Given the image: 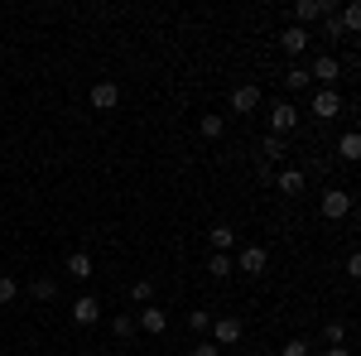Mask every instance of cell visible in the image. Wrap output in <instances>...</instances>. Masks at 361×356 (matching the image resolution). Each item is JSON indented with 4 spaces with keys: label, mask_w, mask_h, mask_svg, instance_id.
Instances as JSON below:
<instances>
[{
    "label": "cell",
    "mask_w": 361,
    "mask_h": 356,
    "mask_svg": "<svg viewBox=\"0 0 361 356\" xmlns=\"http://www.w3.org/2000/svg\"><path fill=\"white\" fill-rule=\"evenodd\" d=\"M342 78V63L333 54H318L313 58V68H308V82H323V92H333V82Z\"/></svg>",
    "instance_id": "cell-1"
},
{
    "label": "cell",
    "mask_w": 361,
    "mask_h": 356,
    "mask_svg": "<svg viewBox=\"0 0 361 356\" xmlns=\"http://www.w3.org/2000/svg\"><path fill=\"white\" fill-rule=\"evenodd\" d=\"M318 212L328 221H342L347 212H352V192H342V188H328L323 197H318Z\"/></svg>",
    "instance_id": "cell-2"
},
{
    "label": "cell",
    "mask_w": 361,
    "mask_h": 356,
    "mask_svg": "<svg viewBox=\"0 0 361 356\" xmlns=\"http://www.w3.org/2000/svg\"><path fill=\"white\" fill-rule=\"evenodd\" d=\"M265 102V92H260V82H241L236 92H231V111L236 116H250V111Z\"/></svg>",
    "instance_id": "cell-3"
},
{
    "label": "cell",
    "mask_w": 361,
    "mask_h": 356,
    "mask_svg": "<svg viewBox=\"0 0 361 356\" xmlns=\"http://www.w3.org/2000/svg\"><path fill=\"white\" fill-rule=\"evenodd\" d=\"M241 332V318H212V347H236Z\"/></svg>",
    "instance_id": "cell-4"
},
{
    "label": "cell",
    "mask_w": 361,
    "mask_h": 356,
    "mask_svg": "<svg viewBox=\"0 0 361 356\" xmlns=\"http://www.w3.org/2000/svg\"><path fill=\"white\" fill-rule=\"evenodd\" d=\"M236 270H246V274H265V265H270V250L265 246H241V255L231 260Z\"/></svg>",
    "instance_id": "cell-5"
},
{
    "label": "cell",
    "mask_w": 361,
    "mask_h": 356,
    "mask_svg": "<svg viewBox=\"0 0 361 356\" xmlns=\"http://www.w3.org/2000/svg\"><path fill=\"white\" fill-rule=\"evenodd\" d=\"M73 323H78V328H92V323H102V299H97V294H82V299L73 303Z\"/></svg>",
    "instance_id": "cell-6"
},
{
    "label": "cell",
    "mask_w": 361,
    "mask_h": 356,
    "mask_svg": "<svg viewBox=\"0 0 361 356\" xmlns=\"http://www.w3.org/2000/svg\"><path fill=\"white\" fill-rule=\"evenodd\" d=\"M135 328H145L149 337H159V332H169V313L164 308H154V303H145L135 313Z\"/></svg>",
    "instance_id": "cell-7"
},
{
    "label": "cell",
    "mask_w": 361,
    "mask_h": 356,
    "mask_svg": "<svg viewBox=\"0 0 361 356\" xmlns=\"http://www.w3.org/2000/svg\"><path fill=\"white\" fill-rule=\"evenodd\" d=\"M92 106H97V111H116V106H121V87H116L111 78H102V82L92 87Z\"/></svg>",
    "instance_id": "cell-8"
},
{
    "label": "cell",
    "mask_w": 361,
    "mask_h": 356,
    "mask_svg": "<svg viewBox=\"0 0 361 356\" xmlns=\"http://www.w3.org/2000/svg\"><path fill=\"white\" fill-rule=\"evenodd\" d=\"M294 125H299V111L289 106V102H279V106L270 111V135H289Z\"/></svg>",
    "instance_id": "cell-9"
},
{
    "label": "cell",
    "mask_w": 361,
    "mask_h": 356,
    "mask_svg": "<svg viewBox=\"0 0 361 356\" xmlns=\"http://www.w3.org/2000/svg\"><path fill=\"white\" fill-rule=\"evenodd\" d=\"M313 116H318V121L342 116V97H337V92H313Z\"/></svg>",
    "instance_id": "cell-10"
},
{
    "label": "cell",
    "mask_w": 361,
    "mask_h": 356,
    "mask_svg": "<svg viewBox=\"0 0 361 356\" xmlns=\"http://www.w3.org/2000/svg\"><path fill=\"white\" fill-rule=\"evenodd\" d=\"M318 15H333V5H328V0H299V5H294V25L304 29L308 20H318Z\"/></svg>",
    "instance_id": "cell-11"
},
{
    "label": "cell",
    "mask_w": 361,
    "mask_h": 356,
    "mask_svg": "<svg viewBox=\"0 0 361 356\" xmlns=\"http://www.w3.org/2000/svg\"><path fill=\"white\" fill-rule=\"evenodd\" d=\"M279 49H284V54L289 58H299L308 49V29H299V25H289L284 29V34H279Z\"/></svg>",
    "instance_id": "cell-12"
},
{
    "label": "cell",
    "mask_w": 361,
    "mask_h": 356,
    "mask_svg": "<svg viewBox=\"0 0 361 356\" xmlns=\"http://www.w3.org/2000/svg\"><path fill=\"white\" fill-rule=\"evenodd\" d=\"M63 270L73 274V279H92V274H97V265H92V255H87V250H73V255L63 260Z\"/></svg>",
    "instance_id": "cell-13"
},
{
    "label": "cell",
    "mask_w": 361,
    "mask_h": 356,
    "mask_svg": "<svg viewBox=\"0 0 361 356\" xmlns=\"http://www.w3.org/2000/svg\"><path fill=\"white\" fill-rule=\"evenodd\" d=\"M207 241H212V255H226V250L236 246V231H231V226H222V221H217V226H212V231H207Z\"/></svg>",
    "instance_id": "cell-14"
},
{
    "label": "cell",
    "mask_w": 361,
    "mask_h": 356,
    "mask_svg": "<svg viewBox=\"0 0 361 356\" xmlns=\"http://www.w3.org/2000/svg\"><path fill=\"white\" fill-rule=\"evenodd\" d=\"M337 154H342L347 164H357V159H361V135H357V130H347V135L337 140Z\"/></svg>",
    "instance_id": "cell-15"
},
{
    "label": "cell",
    "mask_w": 361,
    "mask_h": 356,
    "mask_svg": "<svg viewBox=\"0 0 361 356\" xmlns=\"http://www.w3.org/2000/svg\"><path fill=\"white\" fill-rule=\"evenodd\" d=\"M275 183H279V192H289V197H299V192H304V173H299V168H284V173H279Z\"/></svg>",
    "instance_id": "cell-16"
},
{
    "label": "cell",
    "mask_w": 361,
    "mask_h": 356,
    "mask_svg": "<svg viewBox=\"0 0 361 356\" xmlns=\"http://www.w3.org/2000/svg\"><path fill=\"white\" fill-rule=\"evenodd\" d=\"M29 294H34V299H39V303H49V299H58V284H54V279H49V274H39V279L29 284Z\"/></svg>",
    "instance_id": "cell-17"
},
{
    "label": "cell",
    "mask_w": 361,
    "mask_h": 356,
    "mask_svg": "<svg viewBox=\"0 0 361 356\" xmlns=\"http://www.w3.org/2000/svg\"><path fill=\"white\" fill-rule=\"evenodd\" d=\"M260 149H265V164H279V159H284V135H265Z\"/></svg>",
    "instance_id": "cell-18"
},
{
    "label": "cell",
    "mask_w": 361,
    "mask_h": 356,
    "mask_svg": "<svg viewBox=\"0 0 361 356\" xmlns=\"http://www.w3.org/2000/svg\"><path fill=\"white\" fill-rule=\"evenodd\" d=\"M111 332L121 337V342H126V337H135V313H116V318H111Z\"/></svg>",
    "instance_id": "cell-19"
},
{
    "label": "cell",
    "mask_w": 361,
    "mask_h": 356,
    "mask_svg": "<svg viewBox=\"0 0 361 356\" xmlns=\"http://www.w3.org/2000/svg\"><path fill=\"white\" fill-rule=\"evenodd\" d=\"M130 299H135L140 308H145V303H154V279H135V284H130Z\"/></svg>",
    "instance_id": "cell-20"
},
{
    "label": "cell",
    "mask_w": 361,
    "mask_h": 356,
    "mask_svg": "<svg viewBox=\"0 0 361 356\" xmlns=\"http://www.w3.org/2000/svg\"><path fill=\"white\" fill-rule=\"evenodd\" d=\"M15 299H20V279H15V274H0V308L15 303Z\"/></svg>",
    "instance_id": "cell-21"
},
{
    "label": "cell",
    "mask_w": 361,
    "mask_h": 356,
    "mask_svg": "<svg viewBox=\"0 0 361 356\" xmlns=\"http://www.w3.org/2000/svg\"><path fill=\"white\" fill-rule=\"evenodd\" d=\"M197 130H202V135H207V140H222L226 121H222V116H202V121H197Z\"/></svg>",
    "instance_id": "cell-22"
},
{
    "label": "cell",
    "mask_w": 361,
    "mask_h": 356,
    "mask_svg": "<svg viewBox=\"0 0 361 356\" xmlns=\"http://www.w3.org/2000/svg\"><path fill=\"white\" fill-rule=\"evenodd\" d=\"M284 87H289V92H304V87H308V68H299V63H294V68L284 73Z\"/></svg>",
    "instance_id": "cell-23"
},
{
    "label": "cell",
    "mask_w": 361,
    "mask_h": 356,
    "mask_svg": "<svg viewBox=\"0 0 361 356\" xmlns=\"http://www.w3.org/2000/svg\"><path fill=\"white\" fill-rule=\"evenodd\" d=\"M337 20H342V29H347V34H357V29H361V5H347Z\"/></svg>",
    "instance_id": "cell-24"
},
{
    "label": "cell",
    "mask_w": 361,
    "mask_h": 356,
    "mask_svg": "<svg viewBox=\"0 0 361 356\" xmlns=\"http://www.w3.org/2000/svg\"><path fill=\"white\" fill-rule=\"evenodd\" d=\"M323 337H328V347H347V323H328Z\"/></svg>",
    "instance_id": "cell-25"
},
{
    "label": "cell",
    "mask_w": 361,
    "mask_h": 356,
    "mask_svg": "<svg viewBox=\"0 0 361 356\" xmlns=\"http://www.w3.org/2000/svg\"><path fill=\"white\" fill-rule=\"evenodd\" d=\"M207 270L217 274V279H226V274H236V265H231V255H212V265Z\"/></svg>",
    "instance_id": "cell-26"
},
{
    "label": "cell",
    "mask_w": 361,
    "mask_h": 356,
    "mask_svg": "<svg viewBox=\"0 0 361 356\" xmlns=\"http://www.w3.org/2000/svg\"><path fill=\"white\" fill-rule=\"evenodd\" d=\"M188 328L207 332V328H212V313H207V308H193V313H188Z\"/></svg>",
    "instance_id": "cell-27"
},
{
    "label": "cell",
    "mask_w": 361,
    "mask_h": 356,
    "mask_svg": "<svg viewBox=\"0 0 361 356\" xmlns=\"http://www.w3.org/2000/svg\"><path fill=\"white\" fill-rule=\"evenodd\" d=\"M279 356H308V342L304 337H289V342H284V352Z\"/></svg>",
    "instance_id": "cell-28"
},
{
    "label": "cell",
    "mask_w": 361,
    "mask_h": 356,
    "mask_svg": "<svg viewBox=\"0 0 361 356\" xmlns=\"http://www.w3.org/2000/svg\"><path fill=\"white\" fill-rule=\"evenodd\" d=\"M323 20H328V39H347V29H342L337 15H323Z\"/></svg>",
    "instance_id": "cell-29"
},
{
    "label": "cell",
    "mask_w": 361,
    "mask_h": 356,
    "mask_svg": "<svg viewBox=\"0 0 361 356\" xmlns=\"http://www.w3.org/2000/svg\"><path fill=\"white\" fill-rule=\"evenodd\" d=\"M193 356H222V347H212V342H197Z\"/></svg>",
    "instance_id": "cell-30"
},
{
    "label": "cell",
    "mask_w": 361,
    "mask_h": 356,
    "mask_svg": "<svg viewBox=\"0 0 361 356\" xmlns=\"http://www.w3.org/2000/svg\"><path fill=\"white\" fill-rule=\"evenodd\" d=\"M323 356H352V347H323Z\"/></svg>",
    "instance_id": "cell-31"
},
{
    "label": "cell",
    "mask_w": 361,
    "mask_h": 356,
    "mask_svg": "<svg viewBox=\"0 0 361 356\" xmlns=\"http://www.w3.org/2000/svg\"><path fill=\"white\" fill-rule=\"evenodd\" d=\"M116 356H130V352H116Z\"/></svg>",
    "instance_id": "cell-32"
}]
</instances>
